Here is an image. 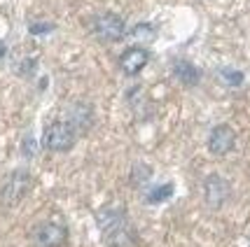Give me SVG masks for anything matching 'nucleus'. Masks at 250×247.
I'll return each instance as SVG.
<instances>
[{
  "label": "nucleus",
  "instance_id": "nucleus-1",
  "mask_svg": "<svg viewBox=\"0 0 250 247\" xmlns=\"http://www.w3.org/2000/svg\"><path fill=\"white\" fill-rule=\"evenodd\" d=\"M96 224L103 233V243L108 247L133 245V226L129 224L126 210L122 205H105L96 212Z\"/></svg>",
  "mask_w": 250,
  "mask_h": 247
},
{
  "label": "nucleus",
  "instance_id": "nucleus-2",
  "mask_svg": "<svg viewBox=\"0 0 250 247\" xmlns=\"http://www.w3.org/2000/svg\"><path fill=\"white\" fill-rule=\"evenodd\" d=\"M77 133L75 126L70 121H52L47 129H44V135H42V145L44 150L49 152H70L75 147L77 142Z\"/></svg>",
  "mask_w": 250,
  "mask_h": 247
},
{
  "label": "nucleus",
  "instance_id": "nucleus-3",
  "mask_svg": "<svg viewBox=\"0 0 250 247\" xmlns=\"http://www.w3.org/2000/svg\"><path fill=\"white\" fill-rule=\"evenodd\" d=\"M91 33L96 35L101 42H120V40H124L129 35L124 19L120 14H115V12H103V14L94 17Z\"/></svg>",
  "mask_w": 250,
  "mask_h": 247
},
{
  "label": "nucleus",
  "instance_id": "nucleus-4",
  "mask_svg": "<svg viewBox=\"0 0 250 247\" xmlns=\"http://www.w3.org/2000/svg\"><path fill=\"white\" fill-rule=\"evenodd\" d=\"M33 187V177L28 171H12L7 177H5V182L0 187V201L5 205H17L21 203L23 198H26V193L31 191Z\"/></svg>",
  "mask_w": 250,
  "mask_h": 247
},
{
  "label": "nucleus",
  "instance_id": "nucleus-5",
  "mask_svg": "<svg viewBox=\"0 0 250 247\" xmlns=\"http://www.w3.org/2000/svg\"><path fill=\"white\" fill-rule=\"evenodd\" d=\"M68 240V228L59 222H42L33 231V245L35 247H61Z\"/></svg>",
  "mask_w": 250,
  "mask_h": 247
},
{
  "label": "nucleus",
  "instance_id": "nucleus-6",
  "mask_svg": "<svg viewBox=\"0 0 250 247\" xmlns=\"http://www.w3.org/2000/svg\"><path fill=\"white\" fill-rule=\"evenodd\" d=\"M229 193H231V187L218 172L208 175L206 180H204V201H206V205L210 210H220L222 205L227 203Z\"/></svg>",
  "mask_w": 250,
  "mask_h": 247
},
{
  "label": "nucleus",
  "instance_id": "nucleus-7",
  "mask_svg": "<svg viewBox=\"0 0 250 247\" xmlns=\"http://www.w3.org/2000/svg\"><path fill=\"white\" fill-rule=\"evenodd\" d=\"M234 145H236V133L227 124H218L215 129L208 133V152L215 154V156L229 154L234 150Z\"/></svg>",
  "mask_w": 250,
  "mask_h": 247
},
{
  "label": "nucleus",
  "instance_id": "nucleus-8",
  "mask_svg": "<svg viewBox=\"0 0 250 247\" xmlns=\"http://www.w3.org/2000/svg\"><path fill=\"white\" fill-rule=\"evenodd\" d=\"M147 61H150V52H147L145 47H129V49L120 56V68L124 75L133 77L147 65Z\"/></svg>",
  "mask_w": 250,
  "mask_h": 247
},
{
  "label": "nucleus",
  "instance_id": "nucleus-9",
  "mask_svg": "<svg viewBox=\"0 0 250 247\" xmlns=\"http://www.w3.org/2000/svg\"><path fill=\"white\" fill-rule=\"evenodd\" d=\"M173 75L180 84H185V86H196L199 79H201L199 68H196L192 61H187V58H175L173 61Z\"/></svg>",
  "mask_w": 250,
  "mask_h": 247
},
{
  "label": "nucleus",
  "instance_id": "nucleus-10",
  "mask_svg": "<svg viewBox=\"0 0 250 247\" xmlns=\"http://www.w3.org/2000/svg\"><path fill=\"white\" fill-rule=\"evenodd\" d=\"M173 191H175V187L171 182L159 184V187H154V189H150V191L145 193V203L159 205V203H164V201H168V198L173 196Z\"/></svg>",
  "mask_w": 250,
  "mask_h": 247
},
{
  "label": "nucleus",
  "instance_id": "nucleus-11",
  "mask_svg": "<svg viewBox=\"0 0 250 247\" xmlns=\"http://www.w3.org/2000/svg\"><path fill=\"white\" fill-rule=\"evenodd\" d=\"M129 35L136 40V42H154L157 40V28L152 23H136L133 28L129 31Z\"/></svg>",
  "mask_w": 250,
  "mask_h": 247
},
{
  "label": "nucleus",
  "instance_id": "nucleus-12",
  "mask_svg": "<svg viewBox=\"0 0 250 247\" xmlns=\"http://www.w3.org/2000/svg\"><path fill=\"white\" fill-rule=\"evenodd\" d=\"M218 77L227 86H231V89H239V86L243 84V79H246V77H243V73H241V70H236V68H220Z\"/></svg>",
  "mask_w": 250,
  "mask_h": 247
},
{
  "label": "nucleus",
  "instance_id": "nucleus-13",
  "mask_svg": "<svg viewBox=\"0 0 250 247\" xmlns=\"http://www.w3.org/2000/svg\"><path fill=\"white\" fill-rule=\"evenodd\" d=\"M152 177V168L150 166H143V163H136V168L131 172V182L133 184H143Z\"/></svg>",
  "mask_w": 250,
  "mask_h": 247
},
{
  "label": "nucleus",
  "instance_id": "nucleus-14",
  "mask_svg": "<svg viewBox=\"0 0 250 247\" xmlns=\"http://www.w3.org/2000/svg\"><path fill=\"white\" fill-rule=\"evenodd\" d=\"M56 31L54 23H31V33L33 35H47V33Z\"/></svg>",
  "mask_w": 250,
  "mask_h": 247
},
{
  "label": "nucleus",
  "instance_id": "nucleus-15",
  "mask_svg": "<svg viewBox=\"0 0 250 247\" xmlns=\"http://www.w3.org/2000/svg\"><path fill=\"white\" fill-rule=\"evenodd\" d=\"M21 150H23V156H28V159H31V156L38 154V142H35L33 138H26L23 140V145H21Z\"/></svg>",
  "mask_w": 250,
  "mask_h": 247
},
{
  "label": "nucleus",
  "instance_id": "nucleus-16",
  "mask_svg": "<svg viewBox=\"0 0 250 247\" xmlns=\"http://www.w3.org/2000/svg\"><path fill=\"white\" fill-rule=\"evenodd\" d=\"M35 65H38V61L35 58H26V61H21V65H19V75H31L33 70H35Z\"/></svg>",
  "mask_w": 250,
  "mask_h": 247
},
{
  "label": "nucleus",
  "instance_id": "nucleus-17",
  "mask_svg": "<svg viewBox=\"0 0 250 247\" xmlns=\"http://www.w3.org/2000/svg\"><path fill=\"white\" fill-rule=\"evenodd\" d=\"M5 54H7V47H5V44L0 42V58H2V56H5Z\"/></svg>",
  "mask_w": 250,
  "mask_h": 247
}]
</instances>
